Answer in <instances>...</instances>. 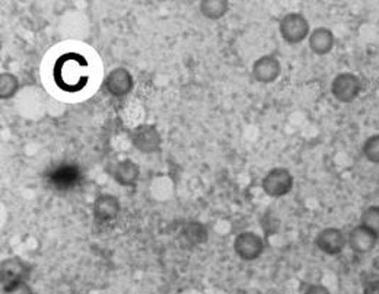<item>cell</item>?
I'll return each mask as SVG.
<instances>
[{"label": "cell", "mask_w": 379, "mask_h": 294, "mask_svg": "<svg viewBox=\"0 0 379 294\" xmlns=\"http://www.w3.org/2000/svg\"><path fill=\"white\" fill-rule=\"evenodd\" d=\"M234 249L241 259L256 261L264 251V242L254 232H242L235 237Z\"/></svg>", "instance_id": "5b68a950"}, {"label": "cell", "mask_w": 379, "mask_h": 294, "mask_svg": "<svg viewBox=\"0 0 379 294\" xmlns=\"http://www.w3.org/2000/svg\"><path fill=\"white\" fill-rule=\"evenodd\" d=\"M30 276V268L19 258H8L0 264V283L2 288L22 283Z\"/></svg>", "instance_id": "8992f818"}, {"label": "cell", "mask_w": 379, "mask_h": 294, "mask_svg": "<svg viewBox=\"0 0 379 294\" xmlns=\"http://www.w3.org/2000/svg\"><path fill=\"white\" fill-rule=\"evenodd\" d=\"M281 34L286 42L298 44L308 37L310 22L302 13H288L281 20Z\"/></svg>", "instance_id": "6da1fadb"}, {"label": "cell", "mask_w": 379, "mask_h": 294, "mask_svg": "<svg viewBox=\"0 0 379 294\" xmlns=\"http://www.w3.org/2000/svg\"><path fill=\"white\" fill-rule=\"evenodd\" d=\"M362 89L361 79L353 73H340L332 83V93L337 101L349 104L355 101Z\"/></svg>", "instance_id": "277c9868"}, {"label": "cell", "mask_w": 379, "mask_h": 294, "mask_svg": "<svg viewBox=\"0 0 379 294\" xmlns=\"http://www.w3.org/2000/svg\"><path fill=\"white\" fill-rule=\"evenodd\" d=\"M315 243L319 251L327 255H337L346 247V236L340 229L336 228H327L321 230L315 239Z\"/></svg>", "instance_id": "8fae6325"}, {"label": "cell", "mask_w": 379, "mask_h": 294, "mask_svg": "<svg viewBox=\"0 0 379 294\" xmlns=\"http://www.w3.org/2000/svg\"><path fill=\"white\" fill-rule=\"evenodd\" d=\"M362 226L379 237V206H370L363 211Z\"/></svg>", "instance_id": "ac0fdd59"}, {"label": "cell", "mask_w": 379, "mask_h": 294, "mask_svg": "<svg viewBox=\"0 0 379 294\" xmlns=\"http://www.w3.org/2000/svg\"><path fill=\"white\" fill-rule=\"evenodd\" d=\"M261 187L270 197H283L293 188V177L285 167H274L263 178Z\"/></svg>", "instance_id": "7a4b0ae2"}, {"label": "cell", "mask_w": 379, "mask_h": 294, "mask_svg": "<svg viewBox=\"0 0 379 294\" xmlns=\"http://www.w3.org/2000/svg\"><path fill=\"white\" fill-rule=\"evenodd\" d=\"M132 144L142 153L150 155L159 151L162 139L158 129L152 124H140L130 133Z\"/></svg>", "instance_id": "3957f363"}, {"label": "cell", "mask_w": 379, "mask_h": 294, "mask_svg": "<svg viewBox=\"0 0 379 294\" xmlns=\"http://www.w3.org/2000/svg\"><path fill=\"white\" fill-rule=\"evenodd\" d=\"M121 210L120 201L115 195L111 194H101L99 197L94 201L92 213L95 222L99 225H106L113 222V220L118 216Z\"/></svg>", "instance_id": "ba28073f"}, {"label": "cell", "mask_w": 379, "mask_h": 294, "mask_svg": "<svg viewBox=\"0 0 379 294\" xmlns=\"http://www.w3.org/2000/svg\"><path fill=\"white\" fill-rule=\"evenodd\" d=\"M81 180H82V175H81L79 167L74 165H69V163L60 165L59 167L53 169L48 175V182L60 191L72 189L73 187H76L81 182Z\"/></svg>", "instance_id": "9c48e42d"}, {"label": "cell", "mask_w": 379, "mask_h": 294, "mask_svg": "<svg viewBox=\"0 0 379 294\" xmlns=\"http://www.w3.org/2000/svg\"><path fill=\"white\" fill-rule=\"evenodd\" d=\"M305 294H332L330 291H328L324 286H319V284H315V286H311L308 287V290L305 291Z\"/></svg>", "instance_id": "44dd1931"}, {"label": "cell", "mask_w": 379, "mask_h": 294, "mask_svg": "<svg viewBox=\"0 0 379 294\" xmlns=\"http://www.w3.org/2000/svg\"><path fill=\"white\" fill-rule=\"evenodd\" d=\"M4 294H33V290L27 283L22 281V283H18L5 288Z\"/></svg>", "instance_id": "ffe728a7"}, {"label": "cell", "mask_w": 379, "mask_h": 294, "mask_svg": "<svg viewBox=\"0 0 379 294\" xmlns=\"http://www.w3.org/2000/svg\"><path fill=\"white\" fill-rule=\"evenodd\" d=\"M363 155L372 163H379V134L370 136L363 144Z\"/></svg>", "instance_id": "d6986e66"}, {"label": "cell", "mask_w": 379, "mask_h": 294, "mask_svg": "<svg viewBox=\"0 0 379 294\" xmlns=\"http://www.w3.org/2000/svg\"><path fill=\"white\" fill-rule=\"evenodd\" d=\"M282 66L281 61L273 56H263L252 64V76L260 83H273L281 76Z\"/></svg>", "instance_id": "30bf717a"}, {"label": "cell", "mask_w": 379, "mask_h": 294, "mask_svg": "<svg viewBox=\"0 0 379 294\" xmlns=\"http://www.w3.org/2000/svg\"><path fill=\"white\" fill-rule=\"evenodd\" d=\"M208 229L203 223L191 222L181 232V242L187 248H194L197 245L205 243L208 240Z\"/></svg>", "instance_id": "9a60e30c"}, {"label": "cell", "mask_w": 379, "mask_h": 294, "mask_svg": "<svg viewBox=\"0 0 379 294\" xmlns=\"http://www.w3.org/2000/svg\"><path fill=\"white\" fill-rule=\"evenodd\" d=\"M363 294H379V280L370 281V283L365 287Z\"/></svg>", "instance_id": "7402d4cb"}, {"label": "cell", "mask_w": 379, "mask_h": 294, "mask_svg": "<svg viewBox=\"0 0 379 294\" xmlns=\"http://www.w3.org/2000/svg\"><path fill=\"white\" fill-rule=\"evenodd\" d=\"M19 89V81L12 73H2L0 75V96L2 100H9L15 96Z\"/></svg>", "instance_id": "e0dca14e"}, {"label": "cell", "mask_w": 379, "mask_h": 294, "mask_svg": "<svg viewBox=\"0 0 379 294\" xmlns=\"http://www.w3.org/2000/svg\"><path fill=\"white\" fill-rule=\"evenodd\" d=\"M334 47V34L328 28H317L310 35V48L319 56L328 54Z\"/></svg>", "instance_id": "5bb4252c"}, {"label": "cell", "mask_w": 379, "mask_h": 294, "mask_svg": "<svg viewBox=\"0 0 379 294\" xmlns=\"http://www.w3.org/2000/svg\"><path fill=\"white\" fill-rule=\"evenodd\" d=\"M376 240H378V236L373 235L369 229H366L362 225L353 228L347 239L349 247L351 248L353 252H356V254L370 252L375 248Z\"/></svg>", "instance_id": "7c38bea8"}, {"label": "cell", "mask_w": 379, "mask_h": 294, "mask_svg": "<svg viewBox=\"0 0 379 294\" xmlns=\"http://www.w3.org/2000/svg\"><path fill=\"white\" fill-rule=\"evenodd\" d=\"M133 85L135 82L132 73L124 67H117L111 70L104 81L107 92L115 98H123L125 95H129L130 90L133 89Z\"/></svg>", "instance_id": "52a82bcc"}, {"label": "cell", "mask_w": 379, "mask_h": 294, "mask_svg": "<svg viewBox=\"0 0 379 294\" xmlns=\"http://www.w3.org/2000/svg\"><path fill=\"white\" fill-rule=\"evenodd\" d=\"M110 172L114 181L123 187L136 185L140 177V169L132 159H124V160L114 163Z\"/></svg>", "instance_id": "4fadbf2b"}, {"label": "cell", "mask_w": 379, "mask_h": 294, "mask_svg": "<svg viewBox=\"0 0 379 294\" xmlns=\"http://www.w3.org/2000/svg\"><path fill=\"white\" fill-rule=\"evenodd\" d=\"M230 9L226 0H205L200 4V11L209 19H220Z\"/></svg>", "instance_id": "2e32d148"}]
</instances>
